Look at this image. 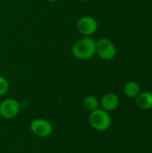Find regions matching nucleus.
I'll return each mask as SVG.
<instances>
[{"instance_id":"nucleus-1","label":"nucleus","mask_w":152,"mask_h":153,"mask_svg":"<svg viewBox=\"0 0 152 153\" xmlns=\"http://www.w3.org/2000/svg\"><path fill=\"white\" fill-rule=\"evenodd\" d=\"M72 53L76 59L89 60L96 54V41L92 38L85 36L73 45Z\"/></svg>"},{"instance_id":"nucleus-2","label":"nucleus","mask_w":152,"mask_h":153,"mask_svg":"<svg viewBox=\"0 0 152 153\" xmlns=\"http://www.w3.org/2000/svg\"><path fill=\"white\" fill-rule=\"evenodd\" d=\"M89 122L92 128L98 131H105L111 126V117L108 111L97 108L90 112Z\"/></svg>"},{"instance_id":"nucleus-3","label":"nucleus","mask_w":152,"mask_h":153,"mask_svg":"<svg viewBox=\"0 0 152 153\" xmlns=\"http://www.w3.org/2000/svg\"><path fill=\"white\" fill-rule=\"evenodd\" d=\"M96 53L103 60H112L116 54V47L113 42L108 39H100L96 41Z\"/></svg>"},{"instance_id":"nucleus-4","label":"nucleus","mask_w":152,"mask_h":153,"mask_svg":"<svg viewBox=\"0 0 152 153\" xmlns=\"http://www.w3.org/2000/svg\"><path fill=\"white\" fill-rule=\"evenodd\" d=\"M98 22L95 18L90 15L81 17L76 23L77 30L83 36H90L98 30Z\"/></svg>"},{"instance_id":"nucleus-5","label":"nucleus","mask_w":152,"mask_h":153,"mask_svg":"<svg viewBox=\"0 0 152 153\" xmlns=\"http://www.w3.org/2000/svg\"><path fill=\"white\" fill-rule=\"evenodd\" d=\"M20 111V103L14 99H5L0 103V116L4 119L15 117Z\"/></svg>"},{"instance_id":"nucleus-6","label":"nucleus","mask_w":152,"mask_h":153,"mask_svg":"<svg viewBox=\"0 0 152 153\" xmlns=\"http://www.w3.org/2000/svg\"><path fill=\"white\" fill-rule=\"evenodd\" d=\"M31 132L39 137H47L52 134V125L42 118H37L33 120L30 126Z\"/></svg>"},{"instance_id":"nucleus-7","label":"nucleus","mask_w":152,"mask_h":153,"mask_svg":"<svg viewBox=\"0 0 152 153\" xmlns=\"http://www.w3.org/2000/svg\"><path fill=\"white\" fill-rule=\"evenodd\" d=\"M119 104V99L117 95L115 93H107L101 99V106L102 108L106 111H113L115 110Z\"/></svg>"},{"instance_id":"nucleus-8","label":"nucleus","mask_w":152,"mask_h":153,"mask_svg":"<svg viewBox=\"0 0 152 153\" xmlns=\"http://www.w3.org/2000/svg\"><path fill=\"white\" fill-rule=\"evenodd\" d=\"M135 103L138 108L148 110L152 108V92L151 91H143L140 92L136 97Z\"/></svg>"},{"instance_id":"nucleus-9","label":"nucleus","mask_w":152,"mask_h":153,"mask_svg":"<svg viewBox=\"0 0 152 153\" xmlns=\"http://www.w3.org/2000/svg\"><path fill=\"white\" fill-rule=\"evenodd\" d=\"M124 93L128 98H136L140 93V85L136 82H129L124 87Z\"/></svg>"},{"instance_id":"nucleus-10","label":"nucleus","mask_w":152,"mask_h":153,"mask_svg":"<svg viewBox=\"0 0 152 153\" xmlns=\"http://www.w3.org/2000/svg\"><path fill=\"white\" fill-rule=\"evenodd\" d=\"M83 106H84V108L87 110L91 112V111H93V110L98 108V107H99V100H98V99L95 96H92V95L87 96L84 99V100H83Z\"/></svg>"},{"instance_id":"nucleus-11","label":"nucleus","mask_w":152,"mask_h":153,"mask_svg":"<svg viewBox=\"0 0 152 153\" xmlns=\"http://www.w3.org/2000/svg\"><path fill=\"white\" fill-rule=\"evenodd\" d=\"M8 89H9V84L7 80L0 75V96L4 95L8 91Z\"/></svg>"},{"instance_id":"nucleus-12","label":"nucleus","mask_w":152,"mask_h":153,"mask_svg":"<svg viewBox=\"0 0 152 153\" xmlns=\"http://www.w3.org/2000/svg\"><path fill=\"white\" fill-rule=\"evenodd\" d=\"M47 2H49V3H56V2H57L58 0H47Z\"/></svg>"},{"instance_id":"nucleus-13","label":"nucleus","mask_w":152,"mask_h":153,"mask_svg":"<svg viewBox=\"0 0 152 153\" xmlns=\"http://www.w3.org/2000/svg\"><path fill=\"white\" fill-rule=\"evenodd\" d=\"M79 1H81V2H85V1H88V0H79Z\"/></svg>"}]
</instances>
